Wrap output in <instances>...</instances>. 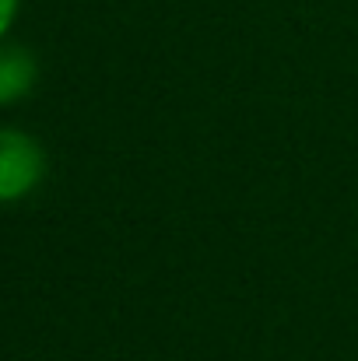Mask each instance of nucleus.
<instances>
[{"mask_svg":"<svg viewBox=\"0 0 358 361\" xmlns=\"http://www.w3.org/2000/svg\"><path fill=\"white\" fill-rule=\"evenodd\" d=\"M46 179V147L18 130L0 126V204H18Z\"/></svg>","mask_w":358,"mask_h":361,"instance_id":"1","label":"nucleus"},{"mask_svg":"<svg viewBox=\"0 0 358 361\" xmlns=\"http://www.w3.org/2000/svg\"><path fill=\"white\" fill-rule=\"evenodd\" d=\"M39 81V60L21 42H0V109L21 102Z\"/></svg>","mask_w":358,"mask_h":361,"instance_id":"2","label":"nucleus"},{"mask_svg":"<svg viewBox=\"0 0 358 361\" xmlns=\"http://www.w3.org/2000/svg\"><path fill=\"white\" fill-rule=\"evenodd\" d=\"M18 11H21V0H0V42L7 39V32H11Z\"/></svg>","mask_w":358,"mask_h":361,"instance_id":"3","label":"nucleus"}]
</instances>
